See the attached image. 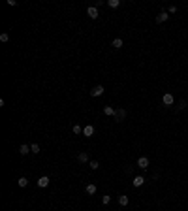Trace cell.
<instances>
[{
	"label": "cell",
	"instance_id": "cell-1",
	"mask_svg": "<svg viewBox=\"0 0 188 211\" xmlns=\"http://www.w3.org/2000/svg\"><path fill=\"white\" fill-rule=\"evenodd\" d=\"M173 102H175V98H173V94H171V93H166L162 96V104L164 106H173Z\"/></svg>",
	"mask_w": 188,
	"mask_h": 211
},
{
	"label": "cell",
	"instance_id": "cell-2",
	"mask_svg": "<svg viewBox=\"0 0 188 211\" xmlns=\"http://www.w3.org/2000/svg\"><path fill=\"white\" fill-rule=\"evenodd\" d=\"M105 93V89H103L102 85H96V87H92V91H90V96H102V94Z\"/></svg>",
	"mask_w": 188,
	"mask_h": 211
},
{
	"label": "cell",
	"instance_id": "cell-3",
	"mask_svg": "<svg viewBox=\"0 0 188 211\" xmlns=\"http://www.w3.org/2000/svg\"><path fill=\"white\" fill-rule=\"evenodd\" d=\"M87 15H89V17L90 19H98V8H96V6H89V8H87Z\"/></svg>",
	"mask_w": 188,
	"mask_h": 211
},
{
	"label": "cell",
	"instance_id": "cell-4",
	"mask_svg": "<svg viewBox=\"0 0 188 211\" xmlns=\"http://www.w3.org/2000/svg\"><path fill=\"white\" fill-rule=\"evenodd\" d=\"M167 19H169V13H167V11H160V13L156 15V23H158V25H162V23H166Z\"/></svg>",
	"mask_w": 188,
	"mask_h": 211
},
{
	"label": "cell",
	"instance_id": "cell-5",
	"mask_svg": "<svg viewBox=\"0 0 188 211\" xmlns=\"http://www.w3.org/2000/svg\"><path fill=\"white\" fill-rule=\"evenodd\" d=\"M124 119H126V111L122 109V107H121V109H117V111H115V121H117V123L124 121Z\"/></svg>",
	"mask_w": 188,
	"mask_h": 211
},
{
	"label": "cell",
	"instance_id": "cell-6",
	"mask_svg": "<svg viewBox=\"0 0 188 211\" xmlns=\"http://www.w3.org/2000/svg\"><path fill=\"white\" fill-rule=\"evenodd\" d=\"M49 181H51V179L47 177V175H42V177L38 179V187H40V189H45V187L49 185Z\"/></svg>",
	"mask_w": 188,
	"mask_h": 211
},
{
	"label": "cell",
	"instance_id": "cell-7",
	"mask_svg": "<svg viewBox=\"0 0 188 211\" xmlns=\"http://www.w3.org/2000/svg\"><path fill=\"white\" fill-rule=\"evenodd\" d=\"M145 181H147V179L143 177V175H135L132 183H134V187H143V185H145Z\"/></svg>",
	"mask_w": 188,
	"mask_h": 211
},
{
	"label": "cell",
	"instance_id": "cell-8",
	"mask_svg": "<svg viewBox=\"0 0 188 211\" xmlns=\"http://www.w3.org/2000/svg\"><path fill=\"white\" fill-rule=\"evenodd\" d=\"M83 136H87V138L94 136V126H92V125H87L85 128H83Z\"/></svg>",
	"mask_w": 188,
	"mask_h": 211
},
{
	"label": "cell",
	"instance_id": "cell-9",
	"mask_svg": "<svg viewBox=\"0 0 188 211\" xmlns=\"http://www.w3.org/2000/svg\"><path fill=\"white\" fill-rule=\"evenodd\" d=\"M137 166H139L141 170H147V166H149V158H147V157H139Z\"/></svg>",
	"mask_w": 188,
	"mask_h": 211
},
{
	"label": "cell",
	"instance_id": "cell-10",
	"mask_svg": "<svg viewBox=\"0 0 188 211\" xmlns=\"http://www.w3.org/2000/svg\"><path fill=\"white\" fill-rule=\"evenodd\" d=\"M115 107H111V106H105L103 107V115H107V117H115Z\"/></svg>",
	"mask_w": 188,
	"mask_h": 211
},
{
	"label": "cell",
	"instance_id": "cell-11",
	"mask_svg": "<svg viewBox=\"0 0 188 211\" xmlns=\"http://www.w3.org/2000/svg\"><path fill=\"white\" fill-rule=\"evenodd\" d=\"M28 153H30V145H21L19 147V155H21V157H26Z\"/></svg>",
	"mask_w": 188,
	"mask_h": 211
},
{
	"label": "cell",
	"instance_id": "cell-12",
	"mask_svg": "<svg viewBox=\"0 0 188 211\" xmlns=\"http://www.w3.org/2000/svg\"><path fill=\"white\" fill-rule=\"evenodd\" d=\"M85 192L87 194H96V185L94 183H89V185L85 187Z\"/></svg>",
	"mask_w": 188,
	"mask_h": 211
},
{
	"label": "cell",
	"instance_id": "cell-13",
	"mask_svg": "<svg viewBox=\"0 0 188 211\" xmlns=\"http://www.w3.org/2000/svg\"><path fill=\"white\" fill-rule=\"evenodd\" d=\"M128 202H130V198H128L126 194H121V196H119V204H121L122 208H124V205H128Z\"/></svg>",
	"mask_w": 188,
	"mask_h": 211
},
{
	"label": "cell",
	"instance_id": "cell-14",
	"mask_svg": "<svg viewBox=\"0 0 188 211\" xmlns=\"http://www.w3.org/2000/svg\"><path fill=\"white\" fill-rule=\"evenodd\" d=\"M77 160H79V162H90L89 153H79V155H77Z\"/></svg>",
	"mask_w": 188,
	"mask_h": 211
},
{
	"label": "cell",
	"instance_id": "cell-15",
	"mask_svg": "<svg viewBox=\"0 0 188 211\" xmlns=\"http://www.w3.org/2000/svg\"><path fill=\"white\" fill-rule=\"evenodd\" d=\"M111 45H113L115 49H121V47L124 45V43H122V40H121V38H115L113 42H111Z\"/></svg>",
	"mask_w": 188,
	"mask_h": 211
},
{
	"label": "cell",
	"instance_id": "cell-16",
	"mask_svg": "<svg viewBox=\"0 0 188 211\" xmlns=\"http://www.w3.org/2000/svg\"><path fill=\"white\" fill-rule=\"evenodd\" d=\"M17 185L21 187V189H25V187L28 185V179H26V177H19V179H17Z\"/></svg>",
	"mask_w": 188,
	"mask_h": 211
},
{
	"label": "cell",
	"instance_id": "cell-17",
	"mask_svg": "<svg viewBox=\"0 0 188 211\" xmlns=\"http://www.w3.org/2000/svg\"><path fill=\"white\" fill-rule=\"evenodd\" d=\"M71 132H74L75 136H79V134H83V128L79 125H74V126H71Z\"/></svg>",
	"mask_w": 188,
	"mask_h": 211
},
{
	"label": "cell",
	"instance_id": "cell-18",
	"mask_svg": "<svg viewBox=\"0 0 188 211\" xmlns=\"http://www.w3.org/2000/svg\"><path fill=\"white\" fill-rule=\"evenodd\" d=\"M30 153H34V155H40V153H42L38 143H32V145H30Z\"/></svg>",
	"mask_w": 188,
	"mask_h": 211
},
{
	"label": "cell",
	"instance_id": "cell-19",
	"mask_svg": "<svg viewBox=\"0 0 188 211\" xmlns=\"http://www.w3.org/2000/svg\"><path fill=\"white\" fill-rule=\"evenodd\" d=\"M107 6H109V8H119V6H121V0H109Z\"/></svg>",
	"mask_w": 188,
	"mask_h": 211
},
{
	"label": "cell",
	"instance_id": "cell-20",
	"mask_svg": "<svg viewBox=\"0 0 188 211\" xmlns=\"http://www.w3.org/2000/svg\"><path fill=\"white\" fill-rule=\"evenodd\" d=\"M89 166H90V170H98V168H100V162H98V160H90Z\"/></svg>",
	"mask_w": 188,
	"mask_h": 211
},
{
	"label": "cell",
	"instance_id": "cell-21",
	"mask_svg": "<svg viewBox=\"0 0 188 211\" xmlns=\"http://www.w3.org/2000/svg\"><path fill=\"white\" fill-rule=\"evenodd\" d=\"M109 202H111V196H107V194H105V196H102V204L103 205H107Z\"/></svg>",
	"mask_w": 188,
	"mask_h": 211
},
{
	"label": "cell",
	"instance_id": "cell-22",
	"mask_svg": "<svg viewBox=\"0 0 188 211\" xmlns=\"http://www.w3.org/2000/svg\"><path fill=\"white\" fill-rule=\"evenodd\" d=\"M8 40H10V36H8L6 32H4V34H0V42H8Z\"/></svg>",
	"mask_w": 188,
	"mask_h": 211
},
{
	"label": "cell",
	"instance_id": "cell-23",
	"mask_svg": "<svg viewBox=\"0 0 188 211\" xmlns=\"http://www.w3.org/2000/svg\"><path fill=\"white\" fill-rule=\"evenodd\" d=\"M177 107H179V109H185V107H186V102H185V100H181V102H179V106H177Z\"/></svg>",
	"mask_w": 188,
	"mask_h": 211
},
{
	"label": "cell",
	"instance_id": "cell-24",
	"mask_svg": "<svg viewBox=\"0 0 188 211\" xmlns=\"http://www.w3.org/2000/svg\"><path fill=\"white\" fill-rule=\"evenodd\" d=\"M175 11H177V8H175V6H169V8H167V13H175Z\"/></svg>",
	"mask_w": 188,
	"mask_h": 211
}]
</instances>
